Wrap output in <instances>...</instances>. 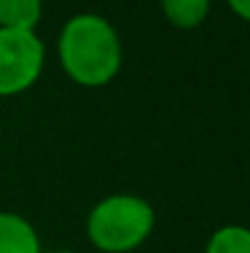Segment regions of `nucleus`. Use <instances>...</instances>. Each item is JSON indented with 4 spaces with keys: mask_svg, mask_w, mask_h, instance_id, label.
Wrapping results in <instances>:
<instances>
[{
    "mask_svg": "<svg viewBox=\"0 0 250 253\" xmlns=\"http://www.w3.org/2000/svg\"><path fill=\"white\" fill-rule=\"evenodd\" d=\"M57 59L62 73L78 86H108L124 62L118 30L100 14L70 16L59 30Z\"/></svg>",
    "mask_w": 250,
    "mask_h": 253,
    "instance_id": "obj_1",
    "label": "nucleus"
},
{
    "mask_svg": "<svg viewBox=\"0 0 250 253\" xmlns=\"http://www.w3.org/2000/svg\"><path fill=\"white\" fill-rule=\"evenodd\" d=\"M156 229V210L138 194L103 197L86 215V237L103 253H129Z\"/></svg>",
    "mask_w": 250,
    "mask_h": 253,
    "instance_id": "obj_2",
    "label": "nucleus"
},
{
    "mask_svg": "<svg viewBox=\"0 0 250 253\" xmlns=\"http://www.w3.org/2000/svg\"><path fill=\"white\" fill-rule=\"evenodd\" d=\"M46 46L35 30L0 27V97H16L38 84Z\"/></svg>",
    "mask_w": 250,
    "mask_h": 253,
    "instance_id": "obj_3",
    "label": "nucleus"
},
{
    "mask_svg": "<svg viewBox=\"0 0 250 253\" xmlns=\"http://www.w3.org/2000/svg\"><path fill=\"white\" fill-rule=\"evenodd\" d=\"M0 253H43L38 232L25 215L0 210Z\"/></svg>",
    "mask_w": 250,
    "mask_h": 253,
    "instance_id": "obj_4",
    "label": "nucleus"
},
{
    "mask_svg": "<svg viewBox=\"0 0 250 253\" xmlns=\"http://www.w3.org/2000/svg\"><path fill=\"white\" fill-rule=\"evenodd\" d=\"M162 14L172 27L194 30L210 14V0H162Z\"/></svg>",
    "mask_w": 250,
    "mask_h": 253,
    "instance_id": "obj_5",
    "label": "nucleus"
},
{
    "mask_svg": "<svg viewBox=\"0 0 250 253\" xmlns=\"http://www.w3.org/2000/svg\"><path fill=\"white\" fill-rule=\"evenodd\" d=\"M43 19V0H0V27L35 30Z\"/></svg>",
    "mask_w": 250,
    "mask_h": 253,
    "instance_id": "obj_6",
    "label": "nucleus"
},
{
    "mask_svg": "<svg viewBox=\"0 0 250 253\" xmlns=\"http://www.w3.org/2000/svg\"><path fill=\"white\" fill-rule=\"evenodd\" d=\"M205 253H250V229L242 224H226L210 234Z\"/></svg>",
    "mask_w": 250,
    "mask_h": 253,
    "instance_id": "obj_7",
    "label": "nucleus"
},
{
    "mask_svg": "<svg viewBox=\"0 0 250 253\" xmlns=\"http://www.w3.org/2000/svg\"><path fill=\"white\" fill-rule=\"evenodd\" d=\"M226 3H229V8L234 11L240 19H245L250 25V0H226Z\"/></svg>",
    "mask_w": 250,
    "mask_h": 253,
    "instance_id": "obj_8",
    "label": "nucleus"
},
{
    "mask_svg": "<svg viewBox=\"0 0 250 253\" xmlns=\"http://www.w3.org/2000/svg\"><path fill=\"white\" fill-rule=\"evenodd\" d=\"M43 253H73V251H43Z\"/></svg>",
    "mask_w": 250,
    "mask_h": 253,
    "instance_id": "obj_9",
    "label": "nucleus"
}]
</instances>
